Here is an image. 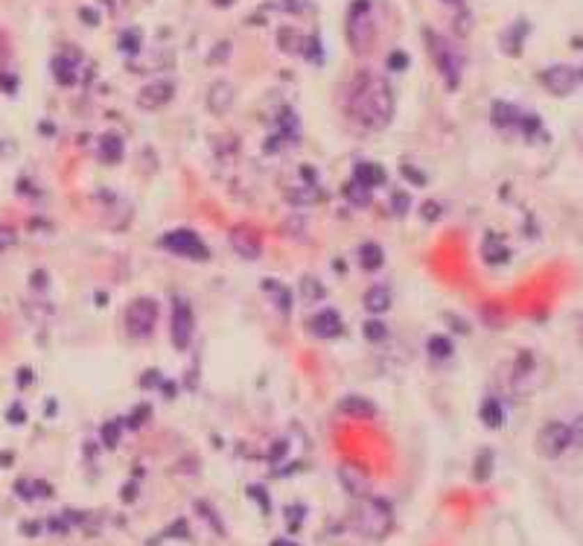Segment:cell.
<instances>
[{
    "mask_svg": "<svg viewBox=\"0 0 583 546\" xmlns=\"http://www.w3.org/2000/svg\"><path fill=\"white\" fill-rule=\"evenodd\" d=\"M350 111L367 129H385L394 117V94L388 82L371 77V73L362 77L350 94Z\"/></svg>",
    "mask_w": 583,
    "mask_h": 546,
    "instance_id": "1",
    "label": "cell"
},
{
    "mask_svg": "<svg viewBox=\"0 0 583 546\" xmlns=\"http://www.w3.org/2000/svg\"><path fill=\"white\" fill-rule=\"evenodd\" d=\"M426 44H429L432 58L438 62V70L443 73V79H447V85L455 88L458 79H461V65H464L461 50H458L449 38H443L438 33H426Z\"/></svg>",
    "mask_w": 583,
    "mask_h": 546,
    "instance_id": "2",
    "label": "cell"
},
{
    "mask_svg": "<svg viewBox=\"0 0 583 546\" xmlns=\"http://www.w3.org/2000/svg\"><path fill=\"white\" fill-rule=\"evenodd\" d=\"M158 325V304L155 298L141 295L126 307V330L131 339H149Z\"/></svg>",
    "mask_w": 583,
    "mask_h": 546,
    "instance_id": "3",
    "label": "cell"
},
{
    "mask_svg": "<svg viewBox=\"0 0 583 546\" xmlns=\"http://www.w3.org/2000/svg\"><path fill=\"white\" fill-rule=\"evenodd\" d=\"M353 526H356L362 535H371V538L385 535L391 526V506L382 503V499H365V503L353 511Z\"/></svg>",
    "mask_w": 583,
    "mask_h": 546,
    "instance_id": "4",
    "label": "cell"
},
{
    "mask_svg": "<svg viewBox=\"0 0 583 546\" xmlns=\"http://www.w3.org/2000/svg\"><path fill=\"white\" fill-rule=\"evenodd\" d=\"M569 447H572L569 423L548 421V423H543V427H540V432H536V453H540L543 459H560Z\"/></svg>",
    "mask_w": 583,
    "mask_h": 546,
    "instance_id": "5",
    "label": "cell"
},
{
    "mask_svg": "<svg viewBox=\"0 0 583 546\" xmlns=\"http://www.w3.org/2000/svg\"><path fill=\"white\" fill-rule=\"evenodd\" d=\"M347 38H350V47L356 53H367L374 47V38H376V26H374V18L371 12H367V3H356V9L350 12L347 18Z\"/></svg>",
    "mask_w": 583,
    "mask_h": 546,
    "instance_id": "6",
    "label": "cell"
},
{
    "mask_svg": "<svg viewBox=\"0 0 583 546\" xmlns=\"http://www.w3.org/2000/svg\"><path fill=\"white\" fill-rule=\"evenodd\" d=\"M163 249L166 251H173L178 257H190V260H207L210 251L207 246L202 242V237H198L195 231L190 228H175L163 237Z\"/></svg>",
    "mask_w": 583,
    "mask_h": 546,
    "instance_id": "7",
    "label": "cell"
},
{
    "mask_svg": "<svg viewBox=\"0 0 583 546\" xmlns=\"http://www.w3.org/2000/svg\"><path fill=\"white\" fill-rule=\"evenodd\" d=\"M193 330H195V318H193V307L187 298H175L173 301V345L178 351H187L193 342Z\"/></svg>",
    "mask_w": 583,
    "mask_h": 546,
    "instance_id": "8",
    "label": "cell"
},
{
    "mask_svg": "<svg viewBox=\"0 0 583 546\" xmlns=\"http://www.w3.org/2000/svg\"><path fill=\"white\" fill-rule=\"evenodd\" d=\"M543 85L545 91H551L554 97H566V94H572V91L580 85V73L569 65H554V68H548L543 70Z\"/></svg>",
    "mask_w": 583,
    "mask_h": 546,
    "instance_id": "9",
    "label": "cell"
},
{
    "mask_svg": "<svg viewBox=\"0 0 583 546\" xmlns=\"http://www.w3.org/2000/svg\"><path fill=\"white\" fill-rule=\"evenodd\" d=\"M175 97V85L170 79H158V82H149L141 88V94H137V105H141L143 111H158L163 105H170V100Z\"/></svg>",
    "mask_w": 583,
    "mask_h": 546,
    "instance_id": "10",
    "label": "cell"
},
{
    "mask_svg": "<svg viewBox=\"0 0 583 546\" xmlns=\"http://www.w3.org/2000/svg\"><path fill=\"white\" fill-rule=\"evenodd\" d=\"M231 246L239 257L254 260V257H259V251H263V240H259V234L251 225H237V228H231Z\"/></svg>",
    "mask_w": 583,
    "mask_h": 546,
    "instance_id": "11",
    "label": "cell"
},
{
    "mask_svg": "<svg viewBox=\"0 0 583 546\" xmlns=\"http://www.w3.org/2000/svg\"><path fill=\"white\" fill-rule=\"evenodd\" d=\"M335 412L350 421H371V418H376V406L367 398H359V394H347V398L335 403Z\"/></svg>",
    "mask_w": 583,
    "mask_h": 546,
    "instance_id": "12",
    "label": "cell"
},
{
    "mask_svg": "<svg viewBox=\"0 0 583 546\" xmlns=\"http://www.w3.org/2000/svg\"><path fill=\"white\" fill-rule=\"evenodd\" d=\"M234 102H237V88L231 82L219 79V82L210 85V91H207V109L213 114H227V111L234 109Z\"/></svg>",
    "mask_w": 583,
    "mask_h": 546,
    "instance_id": "13",
    "label": "cell"
},
{
    "mask_svg": "<svg viewBox=\"0 0 583 546\" xmlns=\"http://www.w3.org/2000/svg\"><path fill=\"white\" fill-rule=\"evenodd\" d=\"M342 330H344L342 315L335 310H321V313H315L310 318V333H312V336H318V339H335Z\"/></svg>",
    "mask_w": 583,
    "mask_h": 546,
    "instance_id": "14",
    "label": "cell"
},
{
    "mask_svg": "<svg viewBox=\"0 0 583 546\" xmlns=\"http://www.w3.org/2000/svg\"><path fill=\"white\" fill-rule=\"evenodd\" d=\"M339 476L344 482V488L350 494H356V497L367 494V488H371V479H367V474H362V467H356V465H342Z\"/></svg>",
    "mask_w": 583,
    "mask_h": 546,
    "instance_id": "15",
    "label": "cell"
},
{
    "mask_svg": "<svg viewBox=\"0 0 583 546\" xmlns=\"http://www.w3.org/2000/svg\"><path fill=\"white\" fill-rule=\"evenodd\" d=\"M490 120H493L496 129H516L519 120H522V111L511 102H493V111H490Z\"/></svg>",
    "mask_w": 583,
    "mask_h": 546,
    "instance_id": "16",
    "label": "cell"
},
{
    "mask_svg": "<svg viewBox=\"0 0 583 546\" xmlns=\"http://www.w3.org/2000/svg\"><path fill=\"white\" fill-rule=\"evenodd\" d=\"M353 181H359L362 187H379V185H385V170L382 166H376V164H367V161H362V164H356V170H353Z\"/></svg>",
    "mask_w": 583,
    "mask_h": 546,
    "instance_id": "17",
    "label": "cell"
},
{
    "mask_svg": "<svg viewBox=\"0 0 583 546\" xmlns=\"http://www.w3.org/2000/svg\"><path fill=\"white\" fill-rule=\"evenodd\" d=\"M263 292L271 298V304L278 307L283 315L292 310V292L286 290V286L280 283V281H274V278H269V281H263Z\"/></svg>",
    "mask_w": 583,
    "mask_h": 546,
    "instance_id": "18",
    "label": "cell"
},
{
    "mask_svg": "<svg viewBox=\"0 0 583 546\" xmlns=\"http://www.w3.org/2000/svg\"><path fill=\"white\" fill-rule=\"evenodd\" d=\"M365 310L367 313H374V315H379V313H385L388 307H391V292L385 290V286H371V290L365 292Z\"/></svg>",
    "mask_w": 583,
    "mask_h": 546,
    "instance_id": "19",
    "label": "cell"
},
{
    "mask_svg": "<svg viewBox=\"0 0 583 546\" xmlns=\"http://www.w3.org/2000/svg\"><path fill=\"white\" fill-rule=\"evenodd\" d=\"M382 263H385V251H382L376 242H362L359 246V266L367 272H376Z\"/></svg>",
    "mask_w": 583,
    "mask_h": 546,
    "instance_id": "20",
    "label": "cell"
},
{
    "mask_svg": "<svg viewBox=\"0 0 583 546\" xmlns=\"http://www.w3.org/2000/svg\"><path fill=\"white\" fill-rule=\"evenodd\" d=\"M479 415H481V421L487 423L490 430H499L502 423H504V406H502L496 398H487V400L481 403V412H479Z\"/></svg>",
    "mask_w": 583,
    "mask_h": 546,
    "instance_id": "21",
    "label": "cell"
},
{
    "mask_svg": "<svg viewBox=\"0 0 583 546\" xmlns=\"http://www.w3.org/2000/svg\"><path fill=\"white\" fill-rule=\"evenodd\" d=\"M278 41H280L283 53H303V47H306V38L298 33L295 26H283L278 33Z\"/></svg>",
    "mask_w": 583,
    "mask_h": 546,
    "instance_id": "22",
    "label": "cell"
},
{
    "mask_svg": "<svg viewBox=\"0 0 583 546\" xmlns=\"http://www.w3.org/2000/svg\"><path fill=\"white\" fill-rule=\"evenodd\" d=\"M508 257H511V254H508V246H504L499 237L490 234V237L484 240V260H487L490 266H499V263L508 260Z\"/></svg>",
    "mask_w": 583,
    "mask_h": 546,
    "instance_id": "23",
    "label": "cell"
},
{
    "mask_svg": "<svg viewBox=\"0 0 583 546\" xmlns=\"http://www.w3.org/2000/svg\"><path fill=\"white\" fill-rule=\"evenodd\" d=\"M99 155H102V161H109V164H117L122 158V138H120V134H105L102 146H99Z\"/></svg>",
    "mask_w": 583,
    "mask_h": 546,
    "instance_id": "24",
    "label": "cell"
},
{
    "mask_svg": "<svg viewBox=\"0 0 583 546\" xmlns=\"http://www.w3.org/2000/svg\"><path fill=\"white\" fill-rule=\"evenodd\" d=\"M362 333H365V339L371 345H379V342L388 339V327H385V322H379V318H367Z\"/></svg>",
    "mask_w": 583,
    "mask_h": 546,
    "instance_id": "25",
    "label": "cell"
},
{
    "mask_svg": "<svg viewBox=\"0 0 583 546\" xmlns=\"http://www.w3.org/2000/svg\"><path fill=\"white\" fill-rule=\"evenodd\" d=\"M525 33H528V24H522V21L513 24V26L508 29V33L502 36V47L508 50L511 56H513V53H519V41H516V38H519V36H525Z\"/></svg>",
    "mask_w": 583,
    "mask_h": 546,
    "instance_id": "26",
    "label": "cell"
},
{
    "mask_svg": "<svg viewBox=\"0 0 583 546\" xmlns=\"http://www.w3.org/2000/svg\"><path fill=\"white\" fill-rule=\"evenodd\" d=\"M426 348H429V354H432L435 359H447V357H452V342L447 339V336H429V342H426Z\"/></svg>",
    "mask_w": 583,
    "mask_h": 546,
    "instance_id": "27",
    "label": "cell"
},
{
    "mask_svg": "<svg viewBox=\"0 0 583 546\" xmlns=\"http://www.w3.org/2000/svg\"><path fill=\"white\" fill-rule=\"evenodd\" d=\"M301 295L306 298V301H321L327 295V290H324V283L321 281H315L312 275H306L303 281H301Z\"/></svg>",
    "mask_w": 583,
    "mask_h": 546,
    "instance_id": "28",
    "label": "cell"
},
{
    "mask_svg": "<svg viewBox=\"0 0 583 546\" xmlns=\"http://www.w3.org/2000/svg\"><path fill=\"white\" fill-rule=\"evenodd\" d=\"M344 193H347V199H350L353 205H356V208H367V205H371V190L362 187L359 181H350Z\"/></svg>",
    "mask_w": 583,
    "mask_h": 546,
    "instance_id": "29",
    "label": "cell"
},
{
    "mask_svg": "<svg viewBox=\"0 0 583 546\" xmlns=\"http://www.w3.org/2000/svg\"><path fill=\"white\" fill-rule=\"evenodd\" d=\"M490 470H493V453L481 450V456L475 459V479H490Z\"/></svg>",
    "mask_w": 583,
    "mask_h": 546,
    "instance_id": "30",
    "label": "cell"
},
{
    "mask_svg": "<svg viewBox=\"0 0 583 546\" xmlns=\"http://www.w3.org/2000/svg\"><path fill=\"white\" fill-rule=\"evenodd\" d=\"M120 47L129 50V53L141 50V29H126V33L120 36Z\"/></svg>",
    "mask_w": 583,
    "mask_h": 546,
    "instance_id": "31",
    "label": "cell"
},
{
    "mask_svg": "<svg viewBox=\"0 0 583 546\" xmlns=\"http://www.w3.org/2000/svg\"><path fill=\"white\" fill-rule=\"evenodd\" d=\"M102 442L109 444V447H117V442H120V423L117 421H109L102 427Z\"/></svg>",
    "mask_w": 583,
    "mask_h": 546,
    "instance_id": "32",
    "label": "cell"
},
{
    "mask_svg": "<svg viewBox=\"0 0 583 546\" xmlns=\"http://www.w3.org/2000/svg\"><path fill=\"white\" fill-rule=\"evenodd\" d=\"M569 432H572V447L583 450V415H577V418L569 423Z\"/></svg>",
    "mask_w": 583,
    "mask_h": 546,
    "instance_id": "33",
    "label": "cell"
},
{
    "mask_svg": "<svg viewBox=\"0 0 583 546\" xmlns=\"http://www.w3.org/2000/svg\"><path fill=\"white\" fill-rule=\"evenodd\" d=\"M149 412H152V406H137L134 412H131V421H129V427H141V423H146V418H149Z\"/></svg>",
    "mask_w": 583,
    "mask_h": 546,
    "instance_id": "34",
    "label": "cell"
},
{
    "mask_svg": "<svg viewBox=\"0 0 583 546\" xmlns=\"http://www.w3.org/2000/svg\"><path fill=\"white\" fill-rule=\"evenodd\" d=\"M394 214H406L408 210V205H411V199H408V193H394Z\"/></svg>",
    "mask_w": 583,
    "mask_h": 546,
    "instance_id": "35",
    "label": "cell"
},
{
    "mask_svg": "<svg viewBox=\"0 0 583 546\" xmlns=\"http://www.w3.org/2000/svg\"><path fill=\"white\" fill-rule=\"evenodd\" d=\"M388 65H391V70H403V68L408 65V56H406V53H400V50H397V53H391V58H388Z\"/></svg>",
    "mask_w": 583,
    "mask_h": 546,
    "instance_id": "36",
    "label": "cell"
},
{
    "mask_svg": "<svg viewBox=\"0 0 583 546\" xmlns=\"http://www.w3.org/2000/svg\"><path fill=\"white\" fill-rule=\"evenodd\" d=\"M403 176H406V178H414V185H426V176H423L420 170H414L411 164H403Z\"/></svg>",
    "mask_w": 583,
    "mask_h": 546,
    "instance_id": "37",
    "label": "cell"
},
{
    "mask_svg": "<svg viewBox=\"0 0 583 546\" xmlns=\"http://www.w3.org/2000/svg\"><path fill=\"white\" fill-rule=\"evenodd\" d=\"M440 217V208L435 205V202H426V208H423V219H438Z\"/></svg>",
    "mask_w": 583,
    "mask_h": 546,
    "instance_id": "38",
    "label": "cell"
},
{
    "mask_svg": "<svg viewBox=\"0 0 583 546\" xmlns=\"http://www.w3.org/2000/svg\"><path fill=\"white\" fill-rule=\"evenodd\" d=\"M227 50H231V47H227V44H219V47H216V53L210 56V65H216V58H219V56L225 58V56H227Z\"/></svg>",
    "mask_w": 583,
    "mask_h": 546,
    "instance_id": "39",
    "label": "cell"
},
{
    "mask_svg": "<svg viewBox=\"0 0 583 546\" xmlns=\"http://www.w3.org/2000/svg\"><path fill=\"white\" fill-rule=\"evenodd\" d=\"M271 546H298V543H289V540H274Z\"/></svg>",
    "mask_w": 583,
    "mask_h": 546,
    "instance_id": "40",
    "label": "cell"
},
{
    "mask_svg": "<svg viewBox=\"0 0 583 546\" xmlns=\"http://www.w3.org/2000/svg\"><path fill=\"white\" fill-rule=\"evenodd\" d=\"M447 3H461V0H447Z\"/></svg>",
    "mask_w": 583,
    "mask_h": 546,
    "instance_id": "41",
    "label": "cell"
}]
</instances>
